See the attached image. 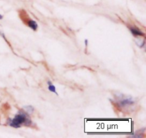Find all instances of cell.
Segmentation results:
<instances>
[{
    "mask_svg": "<svg viewBox=\"0 0 146 138\" xmlns=\"http://www.w3.org/2000/svg\"><path fill=\"white\" fill-rule=\"evenodd\" d=\"M9 125L11 127H15V128H19L21 127L22 125H30L31 123L29 117L27 115V113H23V112H19L17 115L14 117L13 120H9Z\"/></svg>",
    "mask_w": 146,
    "mask_h": 138,
    "instance_id": "1",
    "label": "cell"
},
{
    "mask_svg": "<svg viewBox=\"0 0 146 138\" xmlns=\"http://www.w3.org/2000/svg\"><path fill=\"white\" fill-rule=\"evenodd\" d=\"M130 30H131V33L134 36H140V37L142 36V37H145V34L143 32H142L139 29L136 28V27H131Z\"/></svg>",
    "mask_w": 146,
    "mask_h": 138,
    "instance_id": "2",
    "label": "cell"
},
{
    "mask_svg": "<svg viewBox=\"0 0 146 138\" xmlns=\"http://www.w3.org/2000/svg\"><path fill=\"white\" fill-rule=\"evenodd\" d=\"M26 24H27L28 25L29 27H30L31 29H32L33 30H36L37 29H38V24H37V23L34 20H32V19H29L27 20V23H25Z\"/></svg>",
    "mask_w": 146,
    "mask_h": 138,
    "instance_id": "3",
    "label": "cell"
},
{
    "mask_svg": "<svg viewBox=\"0 0 146 138\" xmlns=\"http://www.w3.org/2000/svg\"><path fill=\"white\" fill-rule=\"evenodd\" d=\"M134 103V101L132 100V99H125L123 100H121L120 102V105L123 107H125V106H128V105H133Z\"/></svg>",
    "mask_w": 146,
    "mask_h": 138,
    "instance_id": "4",
    "label": "cell"
},
{
    "mask_svg": "<svg viewBox=\"0 0 146 138\" xmlns=\"http://www.w3.org/2000/svg\"><path fill=\"white\" fill-rule=\"evenodd\" d=\"M48 89L49 91H51V92L53 93H55V94H57V92H56V87L54 85V84L51 83V81H48Z\"/></svg>",
    "mask_w": 146,
    "mask_h": 138,
    "instance_id": "5",
    "label": "cell"
},
{
    "mask_svg": "<svg viewBox=\"0 0 146 138\" xmlns=\"http://www.w3.org/2000/svg\"><path fill=\"white\" fill-rule=\"evenodd\" d=\"M24 108L28 114H32L33 112H34V107L32 106H27V107H24Z\"/></svg>",
    "mask_w": 146,
    "mask_h": 138,
    "instance_id": "6",
    "label": "cell"
},
{
    "mask_svg": "<svg viewBox=\"0 0 146 138\" xmlns=\"http://www.w3.org/2000/svg\"><path fill=\"white\" fill-rule=\"evenodd\" d=\"M85 44H86V46H88V40H85Z\"/></svg>",
    "mask_w": 146,
    "mask_h": 138,
    "instance_id": "7",
    "label": "cell"
},
{
    "mask_svg": "<svg viewBox=\"0 0 146 138\" xmlns=\"http://www.w3.org/2000/svg\"><path fill=\"white\" fill-rule=\"evenodd\" d=\"M3 19V16L0 14V19Z\"/></svg>",
    "mask_w": 146,
    "mask_h": 138,
    "instance_id": "8",
    "label": "cell"
}]
</instances>
